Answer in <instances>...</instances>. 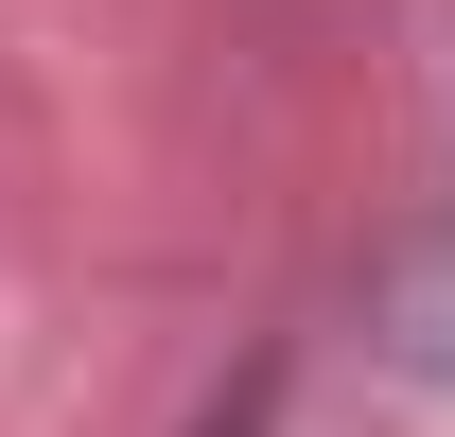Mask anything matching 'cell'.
Segmentation results:
<instances>
[{
    "instance_id": "cell-1",
    "label": "cell",
    "mask_w": 455,
    "mask_h": 437,
    "mask_svg": "<svg viewBox=\"0 0 455 437\" xmlns=\"http://www.w3.org/2000/svg\"><path fill=\"white\" fill-rule=\"evenodd\" d=\"M263 402H281V368H263V385H245V402H228V420H211V437H263Z\"/></svg>"
}]
</instances>
